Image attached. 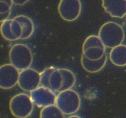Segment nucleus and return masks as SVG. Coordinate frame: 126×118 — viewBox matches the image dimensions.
<instances>
[{
  "instance_id": "nucleus-1",
  "label": "nucleus",
  "mask_w": 126,
  "mask_h": 118,
  "mask_svg": "<svg viewBox=\"0 0 126 118\" xmlns=\"http://www.w3.org/2000/svg\"><path fill=\"white\" fill-rule=\"evenodd\" d=\"M98 36L106 47L113 48L122 44L125 38L123 27L114 22H108L100 27Z\"/></svg>"
},
{
  "instance_id": "nucleus-2",
  "label": "nucleus",
  "mask_w": 126,
  "mask_h": 118,
  "mask_svg": "<svg viewBox=\"0 0 126 118\" xmlns=\"http://www.w3.org/2000/svg\"><path fill=\"white\" fill-rule=\"evenodd\" d=\"M9 57L11 63L20 71L30 68L33 63L32 50L25 44H16L12 45Z\"/></svg>"
},
{
  "instance_id": "nucleus-3",
  "label": "nucleus",
  "mask_w": 126,
  "mask_h": 118,
  "mask_svg": "<svg viewBox=\"0 0 126 118\" xmlns=\"http://www.w3.org/2000/svg\"><path fill=\"white\" fill-rule=\"evenodd\" d=\"M55 104L65 115H70L75 114L79 109L81 98L77 92L70 88L59 92Z\"/></svg>"
},
{
  "instance_id": "nucleus-4",
  "label": "nucleus",
  "mask_w": 126,
  "mask_h": 118,
  "mask_svg": "<svg viewBox=\"0 0 126 118\" xmlns=\"http://www.w3.org/2000/svg\"><path fill=\"white\" fill-rule=\"evenodd\" d=\"M34 108V103L30 95L21 93L14 96L9 103V109L14 116L25 118L31 115Z\"/></svg>"
},
{
  "instance_id": "nucleus-5",
  "label": "nucleus",
  "mask_w": 126,
  "mask_h": 118,
  "mask_svg": "<svg viewBox=\"0 0 126 118\" xmlns=\"http://www.w3.org/2000/svg\"><path fill=\"white\" fill-rule=\"evenodd\" d=\"M105 47L98 36H89L82 44V54L90 60H98L105 54Z\"/></svg>"
},
{
  "instance_id": "nucleus-6",
  "label": "nucleus",
  "mask_w": 126,
  "mask_h": 118,
  "mask_svg": "<svg viewBox=\"0 0 126 118\" xmlns=\"http://www.w3.org/2000/svg\"><path fill=\"white\" fill-rule=\"evenodd\" d=\"M82 5L80 0H60L58 6V11L62 19L72 22L80 15Z\"/></svg>"
},
{
  "instance_id": "nucleus-7",
  "label": "nucleus",
  "mask_w": 126,
  "mask_h": 118,
  "mask_svg": "<svg viewBox=\"0 0 126 118\" xmlns=\"http://www.w3.org/2000/svg\"><path fill=\"white\" fill-rule=\"evenodd\" d=\"M18 85L25 92H31L41 85V74L34 69L28 68L20 72Z\"/></svg>"
},
{
  "instance_id": "nucleus-8",
  "label": "nucleus",
  "mask_w": 126,
  "mask_h": 118,
  "mask_svg": "<svg viewBox=\"0 0 126 118\" xmlns=\"http://www.w3.org/2000/svg\"><path fill=\"white\" fill-rule=\"evenodd\" d=\"M19 70L12 64H5L0 67V87L10 89L18 84Z\"/></svg>"
},
{
  "instance_id": "nucleus-9",
  "label": "nucleus",
  "mask_w": 126,
  "mask_h": 118,
  "mask_svg": "<svg viewBox=\"0 0 126 118\" xmlns=\"http://www.w3.org/2000/svg\"><path fill=\"white\" fill-rule=\"evenodd\" d=\"M30 97L34 104L38 107H45L55 104L57 96L55 92L44 86H39L30 92Z\"/></svg>"
},
{
  "instance_id": "nucleus-10",
  "label": "nucleus",
  "mask_w": 126,
  "mask_h": 118,
  "mask_svg": "<svg viewBox=\"0 0 126 118\" xmlns=\"http://www.w3.org/2000/svg\"><path fill=\"white\" fill-rule=\"evenodd\" d=\"M106 12L115 18H123L126 15V0H102Z\"/></svg>"
},
{
  "instance_id": "nucleus-11",
  "label": "nucleus",
  "mask_w": 126,
  "mask_h": 118,
  "mask_svg": "<svg viewBox=\"0 0 126 118\" xmlns=\"http://www.w3.org/2000/svg\"><path fill=\"white\" fill-rule=\"evenodd\" d=\"M107 54H105L103 57L96 60H90L82 54L81 59V65L86 71L91 73H95L102 70L105 66L107 61Z\"/></svg>"
},
{
  "instance_id": "nucleus-12",
  "label": "nucleus",
  "mask_w": 126,
  "mask_h": 118,
  "mask_svg": "<svg viewBox=\"0 0 126 118\" xmlns=\"http://www.w3.org/2000/svg\"><path fill=\"white\" fill-rule=\"evenodd\" d=\"M110 60L113 64L118 66L126 65V45L120 44L112 48L110 52Z\"/></svg>"
},
{
  "instance_id": "nucleus-13",
  "label": "nucleus",
  "mask_w": 126,
  "mask_h": 118,
  "mask_svg": "<svg viewBox=\"0 0 126 118\" xmlns=\"http://www.w3.org/2000/svg\"><path fill=\"white\" fill-rule=\"evenodd\" d=\"M14 18L18 21L22 27V35L20 39H27L30 38L34 30V24L32 19L24 15H17Z\"/></svg>"
},
{
  "instance_id": "nucleus-14",
  "label": "nucleus",
  "mask_w": 126,
  "mask_h": 118,
  "mask_svg": "<svg viewBox=\"0 0 126 118\" xmlns=\"http://www.w3.org/2000/svg\"><path fill=\"white\" fill-rule=\"evenodd\" d=\"M60 70L62 74L63 83L59 92L71 88L76 82L75 75L71 70L66 68H60Z\"/></svg>"
},
{
  "instance_id": "nucleus-15",
  "label": "nucleus",
  "mask_w": 126,
  "mask_h": 118,
  "mask_svg": "<svg viewBox=\"0 0 126 118\" xmlns=\"http://www.w3.org/2000/svg\"><path fill=\"white\" fill-rule=\"evenodd\" d=\"M39 117L41 118H63L65 117V114L55 104L43 107L41 110Z\"/></svg>"
},
{
  "instance_id": "nucleus-16",
  "label": "nucleus",
  "mask_w": 126,
  "mask_h": 118,
  "mask_svg": "<svg viewBox=\"0 0 126 118\" xmlns=\"http://www.w3.org/2000/svg\"><path fill=\"white\" fill-rule=\"evenodd\" d=\"M63 83V77L60 68H55L50 74L49 84L50 89L54 92H59Z\"/></svg>"
},
{
  "instance_id": "nucleus-17",
  "label": "nucleus",
  "mask_w": 126,
  "mask_h": 118,
  "mask_svg": "<svg viewBox=\"0 0 126 118\" xmlns=\"http://www.w3.org/2000/svg\"><path fill=\"white\" fill-rule=\"evenodd\" d=\"M13 4L12 0H0V20L1 22L9 19Z\"/></svg>"
},
{
  "instance_id": "nucleus-18",
  "label": "nucleus",
  "mask_w": 126,
  "mask_h": 118,
  "mask_svg": "<svg viewBox=\"0 0 126 118\" xmlns=\"http://www.w3.org/2000/svg\"><path fill=\"white\" fill-rule=\"evenodd\" d=\"M11 19H7L3 22H1V33L2 36L5 39L10 41H16V39L11 31Z\"/></svg>"
},
{
  "instance_id": "nucleus-19",
  "label": "nucleus",
  "mask_w": 126,
  "mask_h": 118,
  "mask_svg": "<svg viewBox=\"0 0 126 118\" xmlns=\"http://www.w3.org/2000/svg\"><path fill=\"white\" fill-rule=\"evenodd\" d=\"M55 69V68L54 67H49L41 73V86L50 88L49 79H50V74Z\"/></svg>"
},
{
  "instance_id": "nucleus-20",
  "label": "nucleus",
  "mask_w": 126,
  "mask_h": 118,
  "mask_svg": "<svg viewBox=\"0 0 126 118\" xmlns=\"http://www.w3.org/2000/svg\"><path fill=\"white\" fill-rule=\"evenodd\" d=\"M14 4L16 6H23L28 2L30 0H12Z\"/></svg>"
}]
</instances>
